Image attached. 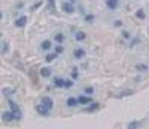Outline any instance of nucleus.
<instances>
[{
	"instance_id": "obj_32",
	"label": "nucleus",
	"mask_w": 149,
	"mask_h": 129,
	"mask_svg": "<svg viewBox=\"0 0 149 129\" xmlns=\"http://www.w3.org/2000/svg\"><path fill=\"white\" fill-rule=\"evenodd\" d=\"M78 77V71H76V68H73V79H76Z\"/></svg>"
},
{
	"instance_id": "obj_27",
	"label": "nucleus",
	"mask_w": 149,
	"mask_h": 129,
	"mask_svg": "<svg viewBox=\"0 0 149 129\" xmlns=\"http://www.w3.org/2000/svg\"><path fill=\"white\" fill-rule=\"evenodd\" d=\"M63 50H64V48H63V46H57V48H55V54H61Z\"/></svg>"
},
{
	"instance_id": "obj_4",
	"label": "nucleus",
	"mask_w": 149,
	"mask_h": 129,
	"mask_svg": "<svg viewBox=\"0 0 149 129\" xmlns=\"http://www.w3.org/2000/svg\"><path fill=\"white\" fill-rule=\"evenodd\" d=\"M61 9H63L66 14H73V12H74V6L70 2H64L63 5H61Z\"/></svg>"
},
{
	"instance_id": "obj_16",
	"label": "nucleus",
	"mask_w": 149,
	"mask_h": 129,
	"mask_svg": "<svg viewBox=\"0 0 149 129\" xmlns=\"http://www.w3.org/2000/svg\"><path fill=\"white\" fill-rule=\"evenodd\" d=\"M40 48H42L43 50H49V49L52 48V43H51V40H45V42H42Z\"/></svg>"
},
{
	"instance_id": "obj_20",
	"label": "nucleus",
	"mask_w": 149,
	"mask_h": 129,
	"mask_svg": "<svg viewBox=\"0 0 149 129\" xmlns=\"http://www.w3.org/2000/svg\"><path fill=\"white\" fill-rule=\"evenodd\" d=\"M136 17H137L139 19H145V18H146V15H145V12H143L142 9H139L137 12H136Z\"/></svg>"
},
{
	"instance_id": "obj_25",
	"label": "nucleus",
	"mask_w": 149,
	"mask_h": 129,
	"mask_svg": "<svg viewBox=\"0 0 149 129\" xmlns=\"http://www.w3.org/2000/svg\"><path fill=\"white\" fill-rule=\"evenodd\" d=\"M131 94H133V91H124L122 94H119V98H121V97H127V95H131Z\"/></svg>"
},
{
	"instance_id": "obj_19",
	"label": "nucleus",
	"mask_w": 149,
	"mask_h": 129,
	"mask_svg": "<svg viewBox=\"0 0 149 129\" xmlns=\"http://www.w3.org/2000/svg\"><path fill=\"white\" fill-rule=\"evenodd\" d=\"M136 70L137 71H148V66L146 64H137V66H136Z\"/></svg>"
},
{
	"instance_id": "obj_21",
	"label": "nucleus",
	"mask_w": 149,
	"mask_h": 129,
	"mask_svg": "<svg viewBox=\"0 0 149 129\" xmlns=\"http://www.w3.org/2000/svg\"><path fill=\"white\" fill-rule=\"evenodd\" d=\"M48 8L51 10H55L57 6H55V0H48Z\"/></svg>"
},
{
	"instance_id": "obj_15",
	"label": "nucleus",
	"mask_w": 149,
	"mask_h": 129,
	"mask_svg": "<svg viewBox=\"0 0 149 129\" xmlns=\"http://www.w3.org/2000/svg\"><path fill=\"white\" fill-rule=\"evenodd\" d=\"M74 39H76L78 42H82V40H85V39H86V34L84 31H78L76 34H74Z\"/></svg>"
},
{
	"instance_id": "obj_29",
	"label": "nucleus",
	"mask_w": 149,
	"mask_h": 129,
	"mask_svg": "<svg viewBox=\"0 0 149 129\" xmlns=\"http://www.w3.org/2000/svg\"><path fill=\"white\" fill-rule=\"evenodd\" d=\"M93 92H94V89H93V88H86V89H85V94H90V95H91Z\"/></svg>"
},
{
	"instance_id": "obj_14",
	"label": "nucleus",
	"mask_w": 149,
	"mask_h": 129,
	"mask_svg": "<svg viewBox=\"0 0 149 129\" xmlns=\"http://www.w3.org/2000/svg\"><path fill=\"white\" fill-rule=\"evenodd\" d=\"M51 68H48V67H43V68H40V76L42 77H49L51 76Z\"/></svg>"
},
{
	"instance_id": "obj_24",
	"label": "nucleus",
	"mask_w": 149,
	"mask_h": 129,
	"mask_svg": "<svg viewBox=\"0 0 149 129\" xmlns=\"http://www.w3.org/2000/svg\"><path fill=\"white\" fill-rule=\"evenodd\" d=\"M40 5H42V2H37V3H34V5L30 8V10H36L37 8H40Z\"/></svg>"
},
{
	"instance_id": "obj_18",
	"label": "nucleus",
	"mask_w": 149,
	"mask_h": 129,
	"mask_svg": "<svg viewBox=\"0 0 149 129\" xmlns=\"http://www.w3.org/2000/svg\"><path fill=\"white\" fill-rule=\"evenodd\" d=\"M54 39H55L57 43H63V42H64V34H63V33H58V34H55Z\"/></svg>"
},
{
	"instance_id": "obj_26",
	"label": "nucleus",
	"mask_w": 149,
	"mask_h": 129,
	"mask_svg": "<svg viewBox=\"0 0 149 129\" xmlns=\"http://www.w3.org/2000/svg\"><path fill=\"white\" fill-rule=\"evenodd\" d=\"M72 86H73V82H72L70 79H67V80H66V85H64V88H72Z\"/></svg>"
},
{
	"instance_id": "obj_6",
	"label": "nucleus",
	"mask_w": 149,
	"mask_h": 129,
	"mask_svg": "<svg viewBox=\"0 0 149 129\" xmlns=\"http://www.w3.org/2000/svg\"><path fill=\"white\" fill-rule=\"evenodd\" d=\"M26 22H27V17H19V18H17V21H15V27H18V28H22L24 25H26Z\"/></svg>"
},
{
	"instance_id": "obj_1",
	"label": "nucleus",
	"mask_w": 149,
	"mask_h": 129,
	"mask_svg": "<svg viewBox=\"0 0 149 129\" xmlns=\"http://www.w3.org/2000/svg\"><path fill=\"white\" fill-rule=\"evenodd\" d=\"M8 101H9V108H10L12 114H14L15 120H19V119L22 117V113H21V110H19L18 104H17V102H14L12 99H8Z\"/></svg>"
},
{
	"instance_id": "obj_12",
	"label": "nucleus",
	"mask_w": 149,
	"mask_h": 129,
	"mask_svg": "<svg viewBox=\"0 0 149 129\" xmlns=\"http://www.w3.org/2000/svg\"><path fill=\"white\" fill-rule=\"evenodd\" d=\"M78 101H79V104L86 106V104H90V102H91L93 99H91V97H84V95H81V97L78 98Z\"/></svg>"
},
{
	"instance_id": "obj_13",
	"label": "nucleus",
	"mask_w": 149,
	"mask_h": 129,
	"mask_svg": "<svg viewBox=\"0 0 149 129\" xmlns=\"http://www.w3.org/2000/svg\"><path fill=\"white\" fill-rule=\"evenodd\" d=\"M78 104H79L78 98H72V97H70V98H67V106H69V107H76Z\"/></svg>"
},
{
	"instance_id": "obj_30",
	"label": "nucleus",
	"mask_w": 149,
	"mask_h": 129,
	"mask_svg": "<svg viewBox=\"0 0 149 129\" xmlns=\"http://www.w3.org/2000/svg\"><path fill=\"white\" fill-rule=\"evenodd\" d=\"M122 37H124V39H130V33H127V31H122Z\"/></svg>"
},
{
	"instance_id": "obj_23",
	"label": "nucleus",
	"mask_w": 149,
	"mask_h": 129,
	"mask_svg": "<svg viewBox=\"0 0 149 129\" xmlns=\"http://www.w3.org/2000/svg\"><path fill=\"white\" fill-rule=\"evenodd\" d=\"M6 52H8V43H6V42L3 40V42H2V54L5 55Z\"/></svg>"
},
{
	"instance_id": "obj_11",
	"label": "nucleus",
	"mask_w": 149,
	"mask_h": 129,
	"mask_svg": "<svg viewBox=\"0 0 149 129\" xmlns=\"http://www.w3.org/2000/svg\"><path fill=\"white\" fill-rule=\"evenodd\" d=\"M84 55H85V50H84L82 48H78V49L73 52V57L76 58V59H81V58H84Z\"/></svg>"
},
{
	"instance_id": "obj_22",
	"label": "nucleus",
	"mask_w": 149,
	"mask_h": 129,
	"mask_svg": "<svg viewBox=\"0 0 149 129\" xmlns=\"http://www.w3.org/2000/svg\"><path fill=\"white\" fill-rule=\"evenodd\" d=\"M55 58H57V54H51V55H46L45 61H46V62H51V61H54Z\"/></svg>"
},
{
	"instance_id": "obj_2",
	"label": "nucleus",
	"mask_w": 149,
	"mask_h": 129,
	"mask_svg": "<svg viewBox=\"0 0 149 129\" xmlns=\"http://www.w3.org/2000/svg\"><path fill=\"white\" fill-rule=\"evenodd\" d=\"M40 104L46 106L49 110H52V107H54V99H52L51 97H42V98H40Z\"/></svg>"
},
{
	"instance_id": "obj_17",
	"label": "nucleus",
	"mask_w": 149,
	"mask_h": 129,
	"mask_svg": "<svg viewBox=\"0 0 149 129\" xmlns=\"http://www.w3.org/2000/svg\"><path fill=\"white\" fill-rule=\"evenodd\" d=\"M98 107H100V104H97V102H93V104H91V107L85 108V111H88V113H93L94 110H98Z\"/></svg>"
},
{
	"instance_id": "obj_8",
	"label": "nucleus",
	"mask_w": 149,
	"mask_h": 129,
	"mask_svg": "<svg viewBox=\"0 0 149 129\" xmlns=\"http://www.w3.org/2000/svg\"><path fill=\"white\" fill-rule=\"evenodd\" d=\"M142 126V122L140 120H133L127 125V129H139Z\"/></svg>"
},
{
	"instance_id": "obj_3",
	"label": "nucleus",
	"mask_w": 149,
	"mask_h": 129,
	"mask_svg": "<svg viewBox=\"0 0 149 129\" xmlns=\"http://www.w3.org/2000/svg\"><path fill=\"white\" fill-rule=\"evenodd\" d=\"M36 111L39 113L40 116H48L49 113H51V110H49L46 106H43V104H37L36 106Z\"/></svg>"
},
{
	"instance_id": "obj_31",
	"label": "nucleus",
	"mask_w": 149,
	"mask_h": 129,
	"mask_svg": "<svg viewBox=\"0 0 149 129\" xmlns=\"http://www.w3.org/2000/svg\"><path fill=\"white\" fill-rule=\"evenodd\" d=\"M113 25H115V27H121V25H122V22H121V21H118V19H116V21H115V22H113Z\"/></svg>"
},
{
	"instance_id": "obj_9",
	"label": "nucleus",
	"mask_w": 149,
	"mask_h": 129,
	"mask_svg": "<svg viewBox=\"0 0 149 129\" xmlns=\"http://www.w3.org/2000/svg\"><path fill=\"white\" fill-rule=\"evenodd\" d=\"M66 80L64 79H60V77H54V86L55 88H64Z\"/></svg>"
},
{
	"instance_id": "obj_5",
	"label": "nucleus",
	"mask_w": 149,
	"mask_h": 129,
	"mask_svg": "<svg viewBox=\"0 0 149 129\" xmlns=\"http://www.w3.org/2000/svg\"><path fill=\"white\" fill-rule=\"evenodd\" d=\"M2 117H3V122H6V123H9V122H12V120H15V117H14V114H12L10 110H9V111H5V113L2 114Z\"/></svg>"
},
{
	"instance_id": "obj_7",
	"label": "nucleus",
	"mask_w": 149,
	"mask_h": 129,
	"mask_svg": "<svg viewBox=\"0 0 149 129\" xmlns=\"http://www.w3.org/2000/svg\"><path fill=\"white\" fill-rule=\"evenodd\" d=\"M106 6L112 10H115L119 6V0H106Z\"/></svg>"
},
{
	"instance_id": "obj_28",
	"label": "nucleus",
	"mask_w": 149,
	"mask_h": 129,
	"mask_svg": "<svg viewBox=\"0 0 149 129\" xmlns=\"http://www.w3.org/2000/svg\"><path fill=\"white\" fill-rule=\"evenodd\" d=\"M93 19H94V15H86V17H85V21H86V22H91Z\"/></svg>"
},
{
	"instance_id": "obj_33",
	"label": "nucleus",
	"mask_w": 149,
	"mask_h": 129,
	"mask_svg": "<svg viewBox=\"0 0 149 129\" xmlns=\"http://www.w3.org/2000/svg\"><path fill=\"white\" fill-rule=\"evenodd\" d=\"M69 2H70V3H73V2H76V0H69Z\"/></svg>"
},
{
	"instance_id": "obj_10",
	"label": "nucleus",
	"mask_w": 149,
	"mask_h": 129,
	"mask_svg": "<svg viewBox=\"0 0 149 129\" xmlns=\"http://www.w3.org/2000/svg\"><path fill=\"white\" fill-rule=\"evenodd\" d=\"M2 94H3L6 98H9L10 95L15 94V89H14V88H3V89H2Z\"/></svg>"
}]
</instances>
